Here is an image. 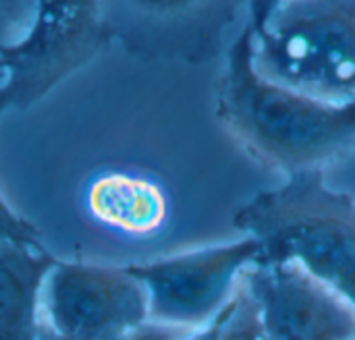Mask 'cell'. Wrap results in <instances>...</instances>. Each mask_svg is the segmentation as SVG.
<instances>
[{"label": "cell", "mask_w": 355, "mask_h": 340, "mask_svg": "<svg viewBox=\"0 0 355 340\" xmlns=\"http://www.w3.org/2000/svg\"><path fill=\"white\" fill-rule=\"evenodd\" d=\"M214 112L243 154L285 179L324 172L355 152V100H320L260 75L245 25L225 50Z\"/></svg>", "instance_id": "obj_1"}, {"label": "cell", "mask_w": 355, "mask_h": 340, "mask_svg": "<svg viewBox=\"0 0 355 340\" xmlns=\"http://www.w3.org/2000/svg\"><path fill=\"white\" fill-rule=\"evenodd\" d=\"M233 224L260 243L262 258L300 262L355 305V197L333 189L324 172L256 193Z\"/></svg>", "instance_id": "obj_2"}, {"label": "cell", "mask_w": 355, "mask_h": 340, "mask_svg": "<svg viewBox=\"0 0 355 340\" xmlns=\"http://www.w3.org/2000/svg\"><path fill=\"white\" fill-rule=\"evenodd\" d=\"M248 31L266 79L329 102L355 100V0H279Z\"/></svg>", "instance_id": "obj_3"}, {"label": "cell", "mask_w": 355, "mask_h": 340, "mask_svg": "<svg viewBox=\"0 0 355 340\" xmlns=\"http://www.w3.org/2000/svg\"><path fill=\"white\" fill-rule=\"evenodd\" d=\"M104 0H33L25 31L0 46V106L29 108L110 46Z\"/></svg>", "instance_id": "obj_4"}, {"label": "cell", "mask_w": 355, "mask_h": 340, "mask_svg": "<svg viewBox=\"0 0 355 340\" xmlns=\"http://www.w3.org/2000/svg\"><path fill=\"white\" fill-rule=\"evenodd\" d=\"M262 256L254 237L129 266L148 295L150 322L196 332L206 328L235 297L243 272Z\"/></svg>", "instance_id": "obj_5"}, {"label": "cell", "mask_w": 355, "mask_h": 340, "mask_svg": "<svg viewBox=\"0 0 355 340\" xmlns=\"http://www.w3.org/2000/svg\"><path fill=\"white\" fill-rule=\"evenodd\" d=\"M248 0H104L112 44L148 60L202 64L225 54Z\"/></svg>", "instance_id": "obj_6"}, {"label": "cell", "mask_w": 355, "mask_h": 340, "mask_svg": "<svg viewBox=\"0 0 355 340\" xmlns=\"http://www.w3.org/2000/svg\"><path fill=\"white\" fill-rule=\"evenodd\" d=\"M150 324L148 295L129 266L54 262L42 291V328L67 340H116Z\"/></svg>", "instance_id": "obj_7"}, {"label": "cell", "mask_w": 355, "mask_h": 340, "mask_svg": "<svg viewBox=\"0 0 355 340\" xmlns=\"http://www.w3.org/2000/svg\"><path fill=\"white\" fill-rule=\"evenodd\" d=\"M270 340H355V305L295 260L258 258L241 278Z\"/></svg>", "instance_id": "obj_8"}, {"label": "cell", "mask_w": 355, "mask_h": 340, "mask_svg": "<svg viewBox=\"0 0 355 340\" xmlns=\"http://www.w3.org/2000/svg\"><path fill=\"white\" fill-rule=\"evenodd\" d=\"M54 262L40 241L0 239V340H37L42 291Z\"/></svg>", "instance_id": "obj_9"}, {"label": "cell", "mask_w": 355, "mask_h": 340, "mask_svg": "<svg viewBox=\"0 0 355 340\" xmlns=\"http://www.w3.org/2000/svg\"><path fill=\"white\" fill-rule=\"evenodd\" d=\"M85 206L100 224L125 235H152L168 214L162 185L131 170L98 172L85 187Z\"/></svg>", "instance_id": "obj_10"}, {"label": "cell", "mask_w": 355, "mask_h": 340, "mask_svg": "<svg viewBox=\"0 0 355 340\" xmlns=\"http://www.w3.org/2000/svg\"><path fill=\"white\" fill-rule=\"evenodd\" d=\"M243 278V276H241ZM181 340H270L258 307L252 299V295L248 293V289L243 287V283L239 285L235 297L229 301V305L202 330H196Z\"/></svg>", "instance_id": "obj_11"}, {"label": "cell", "mask_w": 355, "mask_h": 340, "mask_svg": "<svg viewBox=\"0 0 355 340\" xmlns=\"http://www.w3.org/2000/svg\"><path fill=\"white\" fill-rule=\"evenodd\" d=\"M0 239H12V241H31L37 243V231L31 226L23 216H19L12 206L6 202V197L0 191Z\"/></svg>", "instance_id": "obj_12"}, {"label": "cell", "mask_w": 355, "mask_h": 340, "mask_svg": "<svg viewBox=\"0 0 355 340\" xmlns=\"http://www.w3.org/2000/svg\"><path fill=\"white\" fill-rule=\"evenodd\" d=\"M31 12H33V0H0V23L10 39L19 37L25 31Z\"/></svg>", "instance_id": "obj_13"}, {"label": "cell", "mask_w": 355, "mask_h": 340, "mask_svg": "<svg viewBox=\"0 0 355 340\" xmlns=\"http://www.w3.org/2000/svg\"><path fill=\"white\" fill-rule=\"evenodd\" d=\"M185 334L189 332H181V330H173V328H164V326H158V324H148L146 328H141L137 334H131V337H125V339H116V340H179L183 339ZM37 340H67L60 339V337H54L50 334L48 330L42 328Z\"/></svg>", "instance_id": "obj_14"}, {"label": "cell", "mask_w": 355, "mask_h": 340, "mask_svg": "<svg viewBox=\"0 0 355 340\" xmlns=\"http://www.w3.org/2000/svg\"><path fill=\"white\" fill-rule=\"evenodd\" d=\"M279 0H248V27H258Z\"/></svg>", "instance_id": "obj_15"}, {"label": "cell", "mask_w": 355, "mask_h": 340, "mask_svg": "<svg viewBox=\"0 0 355 340\" xmlns=\"http://www.w3.org/2000/svg\"><path fill=\"white\" fill-rule=\"evenodd\" d=\"M2 35H4V31H2V25H0V39H2Z\"/></svg>", "instance_id": "obj_16"}]
</instances>
